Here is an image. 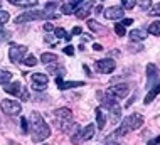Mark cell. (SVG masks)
I'll list each match as a JSON object with an SVG mask.
<instances>
[{
  "label": "cell",
  "mask_w": 160,
  "mask_h": 145,
  "mask_svg": "<svg viewBox=\"0 0 160 145\" xmlns=\"http://www.w3.org/2000/svg\"><path fill=\"white\" fill-rule=\"evenodd\" d=\"M29 132H31L34 142H42L51 135V127L46 123L42 115H39L37 111H32L31 118H29Z\"/></svg>",
  "instance_id": "cell-1"
},
{
  "label": "cell",
  "mask_w": 160,
  "mask_h": 145,
  "mask_svg": "<svg viewBox=\"0 0 160 145\" xmlns=\"http://www.w3.org/2000/svg\"><path fill=\"white\" fill-rule=\"evenodd\" d=\"M142 125H143V117H142L140 113H133V115L127 117V118L122 122V123H120V128L116 130L110 138H113V137H123V135L130 133V132L138 130Z\"/></svg>",
  "instance_id": "cell-2"
},
{
  "label": "cell",
  "mask_w": 160,
  "mask_h": 145,
  "mask_svg": "<svg viewBox=\"0 0 160 145\" xmlns=\"http://www.w3.org/2000/svg\"><path fill=\"white\" fill-rule=\"evenodd\" d=\"M39 19H59V15H56L52 10L49 8H42V10H31V12H24L20 14L15 20V24H22V22H31V20H39Z\"/></svg>",
  "instance_id": "cell-3"
},
{
  "label": "cell",
  "mask_w": 160,
  "mask_h": 145,
  "mask_svg": "<svg viewBox=\"0 0 160 145\" xmlns=\"http://www.w3.org/2000/svg\"><path fill=\"white\" fill-rule=\"evenodd\" d=\"M51 117H52L54 125L58 127V128H61V130H62V127H64V125H68L69 122H71L72 113H71V110H69V108H58L56 111L51 113Z\"/></svg>",
  "instance_id": "cell-4"
},
{
  "label": "cell",
  "mask_w": 160,
  "mask_h": 145,
  "mask_svg": "<svg viewBox=\"0 0 160 145\" xmlns=\"http://www.w3.org/2000/svg\"><path fill=\"white\" fill-rule=\"evenodd\" d=\"M101 105H103V106H106V110L111 113V122L116 123V122H118V118L122 117V106L116 103V100L106 95L105 98L101 100Z\"/></svg>",
  "instance_id": "cell-5"
},
{
  "label": "cell",
  "mask_w": 160,
  "mask_h": 145,
  "mask_svg": "<svg viewBox=\"0 0 160 145\" xmlns=\"http://www.w3.org/2000/svg\"><path fill=\"white\" fill-rule=\"evenodd\" d=\"M29 47L22 46V44H10V49H8V56H10V61L15 64L24 63L25 56H27Z\"/></svg>",
  "instance_id": "cell-6"
},
{
  "label": "cell",
  "mask_w": 160,
  "mask_h": 145,
  "mask_svg": "<svg viewBox=\"0 0 160 145\" xmlns=\"http://www.w3.org/2000/svg\"><path fill=\"white\" fill-rule=\"evenodd\" d=\"M0 108H2V111L5 113V115H10V117H17V115H20V111H22L20 103L15 101V100H2Z\"/></svg>",
  "instance_id": "cell-7"
},
{
  "label": "cell",
  "mask_w": 160,
  "mask_h": 145,
  "mask_svg": "<svg viewBox=\"0 0 160 145\" xmlns=\"http://www.w3.org/2000/svg\"><path fill=\"white\" fill-rule=\"evenodd\" d=\"M128 93H130V86L127 83H120V85L110 86L106 90V95L111 96V98H115V100H123Z\"/></svg>",
  "instance_id": "cell-8"
},
{
  "label": "cell",
  "mask_w": 160,
  "mask_h": 145,
  "mask_svg": "<svg viewBox=\"0 0 160 145\" xmlns=\"http://www.w3.org/2000/svg\"><path fill=\"white\" fill-rule=\"evenodd\" d=\"M47 81H49V78L44 73H34L32 74V88L36 91H44L47 86Z\"/></svg>",
  "instance_id": "cell-9"
},
{
  "label": "cell",
  "mask_w": 160,
  "mask_h": 145,
  "mask_svg": "<svg viewBox=\"0 0 160 145\" xmlns=\"http://www.w3.org/2000/svg\"><path fill=\"white\" fill-rule=\"evenodd\" d=\"M94 68H96L98 73H106L108 74V73L115 71L116 64H115L113 59H98L96 63H94Z\"/></svg>",
  "instance_id": "cell-10"
},
{
  "label": "cell",
  "mask_w": 160,
  "mask_h": 145,
  "mask_svg": "<svg viewBox=\"0 0 160 145\" xmlns=\"http://www.w3.org/2000/svg\"><path fill=\"white\" fill-rule=\"evenodd\" d=\"M158 83V69L155 64H147V88H152Z\"/></svg>",
  "instance_id": "cell-11"
},
{
  "label": "cell",
  "mask_w": 160,
  "mask_h": 145,
  "mask_svg": "<svg viewBox=\"0 0 160 145\" xmlns=\"http://www.w3.org/2000/svg\"><path fill=\"white\" fill-rule=\"evenodd\" d=\"M123 14H125V8L123 7H108L103 15L105 19H110V20H116V19H123Z\"/></svg>",
  "instance_id": "cell-12"
},
{
  "label": "cell",
  "mask_w": 160,
  "mask_h": 145,
  "mask_svg": "<svg viewBox=\"0 0 160 145\" xmlns=\"http://www.w3.org/2000/svg\"><path fill=\"white\" fill-rule=\"evenodd\" d=\"M93 5H94L93 0H86V2H83V3L79 5V8H78V10L74 12L76 17H78V19H86V17L89 15V12H91Z\"/></svg>",
  "instance_id": "cell-13"
},
{
  "label": "cell",
  "mask_w": 160,
  "mask_h": 145,
  "mask_svg": "<svg viewBox=\"0 0 160 145\" xmlns=\"http://www.w3.org/2000/svg\"><path fill=\"white\" fill-rule=\"evenodd\" d=\"M56 85L59 86V90H71V88L84 86V81H64L62 76H58L56 78Z\"/></svg>",
  "instance_id": "cell-14"
},
{
  "label": "cell",
  "mask_w": 160,
  "mask_h": 145,
  "mask_svg": "<svg viewBox=\"0 0 160 145\" xmlns=\"http://www.w3.org/2000/svg\"><path fill=\"white\" fill-rule=\"evenodd\" d=\"M83 2H86V0H68V2L62 5V14L69 15V14H72V12H76Z\"/></svg>",
  "instance_id": "cell-15"
},
{
  "label": "cell",
  "mask_w": 160,
  "mask_h": 145,
  "mask_svg": "<svg viewBox=\"0 0 160 145\" xmlns=\"http://www.w3.org/2000/svg\"><path fill=\"white\" fill-rule=\"evenodd\" d=\"M22 85H20L19 81H14V83H8V85H5V88L3 90L7 91L8 95H14V96H19L20 95V91H22Z\"/></svg>",
  "instance_id": "cell-16"
},
{
  "label": "cell",
  "mask_w": 160,
  "mask_h": 145,
  "mask_svg": "<svg viewBox=\"0 0 160 145\" xmlns=\"http://www.w3.org/2000/svg\"><path fill=\"white\" fill-rule=\"evenodd\" d=\"M158 93H160V81H158L155 86H152V88H150V91L147 93L145 100H143V103H145V105H150V103H152L153 100H155V96H157Z\"/></svg>",
  "instance_id": "cell-17"
},
{
  "label": "cell",
  "mask_w": 160,
  "mask_h": 145,
  "mask_svg": "<svg viewBox=\"0 0 160 145\" xmlns=\"http://www.w3.org/2000/svg\"><path fill=\"white\" fill-rule=\"evenodd\" d=\"M94 113H96V123L99 128H105V125H106V113L103 111V108L101 106H98L96 110H94Z\"/></svg>",
  "instance_id": "cell-18"
},
{
  "label": "cell",
  "mask_w": 160,
  "mask_h": 145,
  "mask_svg": "<svg viewBox=\"0 0 160 145\" xmlns=\"http://www.w3.org/2000/svg\"><path fill=\"white\" fill-rule=\"evenodd\" d=\"M93 137H94V125L89 123V125L84 127L83 132H81V140H83V142H86V140H91Z\"/></svg>",
  "instance_id": "cell-19"
},
{
  "label": "cell",
  "mask_w": 160,
  "mask_h": 145,
  "mask_svg": "<svg viewBox=\"0 0 160 145\" xmlns=\"http://www.w3.org/2000/svg\"><path fill=\"white\" fill-rule=\"evenodd\" d=\"M130 39H132L133 42H142L147 39V32L145 30H140V29H135L130 32Z\"/></svg>",
  "instance_id": "cell-20"
},
{
  "label": "cell",
  "mask_w": 160,
  "mask_h": 145,
  "mask_svg": "<svg viewBox=\"0 0 160 145\" xmlns=\"http://www.w3.org/2000/svg\"><path fill=\"white\" fill-rule=\"evenodd\" d=\"M12 5L17 7H36L39 5V0H8Z\"/></svg>",
  "instance_id": "cell-21"
},
{
  "label": "cell",
  "mask_w": 160,
  "mask_h": 145,
  "mask_svg": "<svg viewBox=\"0 0 160 145\" xmlns=\"http://www.w3.org/2000/svg\"><path fill=\"white\" fill-rule=\"evenodd\" d=\"M47 71H49L51 74H56V76H64V73H66L62 66H58L56 63H52V66L47 64Z\"/></svg>",
  "instance_id": "cell-22"
},
{
  "label": "cell",
  "mask_w": 160,
  "mask_h": 145,
  "mask_svg": "<svg viewBox=\"0 0 160 145\" xmlns=\"http://www.w3.org/2000/svg\"><path fill=\"white\" fill-rule=\"evenodd\" d=\"M88 27L91 29L94 34H103V32H105V25L98 24L96 20H88Z\"/></svg>",
  "instance_id": "cell-23"
},
{
  "label": "cell",
  "mask_w": 160,
  "mask_h": 145,
  "mask_svg": "<svg viewBox=\"0 0 160 145\" xmlns=\"http://www.w3.org/2000/svg\"><path fill=\"white\" fill-rule=\"evenodd\" d=\"M41 61L44 64H51V63H56V61H58V56L52 54V52H44V54L41 56Z\"/></svg>",
  "instance_id": "cell-24"
},
{
  "label": "cell",
  "mask_w": 160,
  "mask_h": 145,
  "mask_svg": "<svg viewBox=\"0 0 160 145\" xmlns=\"http://www.w3.org/2000/svg\"><path fill=\"white\" fill-rule=\"evenodd\" d=\"M12 81V73L5 71V69H0V85H8Z\"/></svg>",
  "instance_id": "cell-25"
},
{
  "label": "cell",
  "mask_w": 160,
  "mask_h": 145,
  "mask_svg": "<svg viewBox=\"0 0 160 145\" xmlns=\"http://www.w3.org/2000/svg\"><path fill=\"white\" fill-rule=\"evenodd\" d=\"M148 32L153 36H160V20H155L148 25Z\"/></svg>",
  "instance_id": "cell-26"
},
{
  "label": "cell",
  "mask_w": 160,
  "mask_h": 145,
  "mask_svg": "<svg viewBox=\"0 0 160 145\" xmlns=\"http://www.w3.org/2000/svg\"><path fill=\"white\" fill-rule=\"evenodd\" d=\"M24 63H25V66H36L37 64V59H36V56L27 54V56H25V59H24Z\"/></svg>",
  "instance_id": "cell-27"
},
{
  "label": "cell",
  "mask_w": 160,
  "mask_h": 145,
  "mask_svg": "<svg viewBox=\"0 0 160 145\" xmlns=\"http://www.w3.org/2000/svg\"><path fill=\"white\" fill-rule=\"evenodd\" d=\"M122 3H123L125 10H132V8L137 5V0H122Z\"/></svg>",
  "instance_id": "cell-28"
},
{
  "label": "cell",
  "mask_w": 160,
  "mask_h": 145,
  "mask_svg": "<svg viewBox=\"0 0 160 145\" xmlns=\"http://www.w3.org/2000/svg\"><path fill=\"white\" fill-rule=\"evenodd\" d=\"M115 34H116V36H120V37H123L125 34H127V32H125V25L123 24H115Z\"/></svg>",
  "instance_id": "cell-29"
},
{
  "label": "cell",
  "mask_w": 160,
  "mask_h": 145,
  "mask_svg": "<svg viewBox=\"0 0 160 145\" xmlns=\"http://www.w3.org/2000/svg\"><path fill=\"white\" fill-rule=\"evenodd\" d=\"M10 36H12V32L10 30H0V42H5L7 39H10Z\"/></svg>",
  "instance_id": "cell-30"
},
{
  "label": "cell",
  "mask_w": 160,
  "mask_h": 145,
  "mask_svg": "<svg viewBox=\"0 0 160 145\" xmlns=\"http://www.w3.org/2000/svg\"><path fill=\"white\" fill-rule=\"evenodd\" d=\"M8 19H10V14L5 10H0V24H5V22H8Z\"/></svg>",
  "instance_id": "cell-31"
},
{
  "label": "cell",
  "mask_w": 160,
  "mask_h": 145,
  "mask_svg": "<svg viewBox=\"0 0 160 145\" xmlns=\"http://www.w3.org/2000/svg\"><path fill=\"white\" fill-rule=\"evenodd\" d=\"M54 36L56 37H68V34H66V30H64V29L58 27V29H54Z\"/></svg>",
  "instance_id": "cell-32"
},
{
  "label": "cell",
  "mask_w": 160,
  "mask_h": 145,
  "mask_svg": "<svg viewBox=\"0 0 160 145\" xmlns=\"http://www.w3.org/2000/svg\"><path fill=\"white\" fill-rule=\"evenodd\" d=\"M140 7L143 8V10H150V7H152V0H142Z\"/></svg>",
  "instance_id": "cell-33"
},
{
  "label": "cell",
  "mask_w": 160,
  "mask_h": 145,
  "mask_svg": "<svg viewBox=\"0 0 160 145\" xmlns=\"http://www.w3.org/2000/svg\"><path fill=\"white\" fill-rule=\"evenodd\" d=\"M19 98H20V100H24V101H27V100H29V91L25 90V88H22V91H20Z\"/></svg>",
  "instance_id": "cell-34"
},
{
  "label": "cell",
  "mask_w": 160,
  "mask_h": 145,
  "mask_svg": "<svg viewBox=\"0 0 160 145\" xmlns=\"http://www.w3.org/2000/svg\"><path fill=\"white\" fill-rule=\"evenodd\" d=\"M64 54H68V56H72V54H74V47H72V46H68V47H64Z\"/></svg>",
  "instance_id": "cell-35"
},
{
  "label": "cell",
  "mask_w": 160,
  "mask_h": 145,
  "mask_svg": "<svg viewBox=\"0 0 160 145\" xmlns=\"http://www.w3.org/2000/svg\"><path fill=\"white\" fill-rule=\"evenodd\" d=\"M20 123H22V132H29V122L25 120V118L20 120Z\"/></svg>",
  "instance_id": "cell-36"
},
{
  "label": "cell",
  "mask_w": 160,
  "mask_h": 145,
  "mask_svg": "<svg viewBox=\"0 0 160 145\" xmlns=\"http://www.w3.org/2000/svg\"><path fill=\"white\" fill-rule=\"evenodd\" d=\"M152 14H153V15H160V2H158V3H157V5H155V7H153V10H152Z\"/></svg>",
  "instance_id": "cell-37"
},
{
  "label": "cell",
  "mask_w": 160,
  "mask_h": 145,
  "mask_svg": "<svg viewBox=\"0 0 160 145\" xmlns=\"http://www.w3.org/2000/svg\"><path fill=\"white\" fill-rule=\"evenodd\" d=\"M44 30H47V32H51V30H54L52 24H51V22H46V24H44Z\"/></svg>",
  "instance_id": "cell-38"
},
{
  "label": "cell",
  "mask_w": 160,
  "mask_h": 145,
  "mask_svg": "<svg viewBox=\"0 0 160 145\" xmlns=\"http://www.w3.org/2000/svg\"><path fill=\"white\" fill-rule=\"evenodd\" d=\"M72 34H74V36H81V34H83V29H81V27H74V29H72Z\"/></svg>",
  "instance_id": "cell-39"
},
{
  "label": "cell",
  "mask_w": 160,
  "mask_h": 145,
  "mask_svg": "<svg viewBox=\"0 0 160 145\" xmlns=\"http://www.w3.org/2000/svg\"><path fill=\"white\" fill-rule=\"evenodd\" d=\"M157 143H160V137H157V138H153V140H150L147 145H157Z\"/></svg>",
  "instance_id": "cell-40"
},
{
  "label": "cell",
  "mask_w": 160,
  "mask_h": 145,
  "mask_svg": "<svg viewBox=\"0 0 160 145\" xmlns=\"http://www.w3.org/2000/svg\"><path fill=\"white\" fill-rule=\"evenodd\" d=\"M122 24H123V25H132V24H133V19H123Z\"/></svg>",
  "instance_id": "cell-41"
},
{
  "label": "cell",
  "mask_w": 160,
  "mask_h": 145,
  "mask_svg": "<svg viewBox=\"0 0 160 145\" xmlns=\"http://www.w3.org/2000/svg\"><path fill=\"white\" fill-rule=\"evenodd\" d=\"M93 49H94V51H101L103 46H101V44H93Z\"/></svg>",
  "instance_id": "cell-42"
},
{
  "label": "cell",
  "mask_w": 160,
  "mask_h": 145,
  "mask_svg": "<svg viewBox=\"0 0 160 145\" xmlns=\"http://www.w3.org/2000/svg\"><path fill=\"white\" fill-rule=\"evenodd\" d=\"M83 68H84V71H86V74H88V76H91V71H89V68H88V66H83Z\"/></svg>",
  "instance_id": "cell-43"
},
{
  "label": "cell",
  "mask_w": 160,
  "mask_h": 145,
  "mask_svg": "<svg viewBox=\"0 0 160 145\" xmlns=\"http://www.w3.org/2000/svg\"><path fill=\"white\" fill-rule=\"evenodd\" d=\"M106 145H120V143H116L115 140H108V142H106Z\"/></svg>",
  "instance_id": "cell-44"
},
{
  "label": "cell",
  "mask_w": 160,
  "mask_h": 145,
  "mask_svg": "<svg viewBox=\"0 0 160 145\" xmlns=\"http://www.w3.org/2000/svg\"><path fill=\"white\" fill-rule=\"evenodd\" d=\"M0 30H3V29H2V24H0Z\"/></svg>",
  "instance_id": "cell-45"
},
{
  "label": "cell",
  "mask_w": 160,
  "mask_h": 145,
  "mask_svg": "<svg viewBox=\"0 0 160 145\" xmlns=\"http://www.w3.org/2000/svg\"><path fill=\"white\" fill-rule=\"evenodd\" d=\"M42 145H47V143H42Z\"/></svg>",
  "instance_id": "cell-46"
},
{
  "label": "cell",
  "mask_w": 160,
  "mask_h": 145,
  "mask_svg": "<svg viewBox=\"0 0 160 145\" xmlns=\"http://www.w3.org/2000/svg\"><path fill=\"white\" fill-rule=\"evenodd\" d=\"M0 5H2V2H0Z\"/></svg>",
  "instance_id": "cell-47"
}]
</instances>
